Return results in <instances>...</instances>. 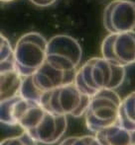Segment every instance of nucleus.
Returning <instances> with one entry per match:
<instances>
[{"instance_id":"nucleus-10","label":"nucleus","mask_w":135,"mask_h":145,"mask_svg":"<svg viewBox=\"0 0 135 145\" xmlns=\"http://www.w3.org/2000/svg\"><path fill=\"white\" fill-rule=\"evenodd\" d=\"M23 78L15 62L1 64V101L20 95Z\"/></svg>"},{"instance_id":"nucleus-2","label":"nucleus","mask_w":135,"mask_h":145,"mask_svg":"<svg viewBox=\"0 0 135 145\" xmlns=\"http://www.w3.org/2000/svg\"><path fill=\"white\" fill-rule=\"evenodd\" d=\"M125 67L104 57H93L77 71L75 83L83 94L93 97L103 90H115L125 79Z\"/></svg>"},{"instance_id":"nucleus-14","label":"nucleus","mask_w":135,"mask_h":145,"mask_svg":"<svg viewBox=\"0 0 135 145\" xmlns=\"http://www.w3.org/2000/svg\"><path fill=\"white\" fill-rule=\"evenodd\" d=\"M59 145H101L95 135L69 136Z\"/></svg>"},{"instance_id":"nucleus-18","label":"nucleus","mask_w":135,"mask_h":145,"mask_svg":"<svg viewBox=\"0 0 135 145\" xmlns=\"http://www.w3.org/2000/svg\"><path fill=\"white\" fill-rule=\"evenodd\" d=\"M133 137H134V140H133V145H135V131L133 132Z\"/></svg>"},{"instance_id":"nucleus-8","label":"nucleus","mask_w":135,"mask_h":145,"mask_svg":"<svg viewBox=\"0 0 135 145\" xmlns=\"http://www.w3.org/2000/svg\"><path fill=\"white\" fill-rule=\"evenodd\" d=\"M102 57L121 66L135 63V31L110 33L101 44Z\"/></svg>"},{"instance_id":"nucleus-16","label":"nucleus","mask_w":135,"mask_h":145,"mask_svg":"<svg viewBox=\"0 0 135 145\" xmlns=\"http://www.w3.org/2000/svg\"><path fill=\"white\" fill-rule=\"evenodd\" d=\"M34 5L39 6V7H48L54 4L57 0H30Z\"/></svg>"},{"instance_id":"nucleus-15","label":"nucleus","mask_w":135,"mask_h":145,"mask_svg":"<svg viewBox=\"0 0 135 145\" xmlns=\"http://www.w3.org/2000/svg\"><path fill=\"white\" fill-rule=\"evenodd\" d=\"M38 142L26 131L13 137H9L1 141L0 145H37Z\"/></svg>"},{"instance_id":"nucleus-3","label":"nucleus","mask_w":135,"mask_h":145,"mask_svg":"<svg viewBox=\"0 0 135 145\" xmlns=\"http://www.w3.org/2000/svg\"><path fill=\"white\" fill-rule=\"evenodd\" d=\"M77 71L62 70L45 61L34 74L23 78L20 95L40 103L41 98L46 92L75 82Z\"/></svg>"},{"instance_id":"nucleus-4","label":"nucleus","mask_w":135,"mask_h":145,"mask_svg":"<svg viewBox=\"0 0 135 145\" xmlns=\"http://www.w3.org/2000/svg\"><path fill=\"white\" fill-rule=\"evenodd\" d=\"M122 100L114 90H103L91 97L85 114L87 127L95 134L119 121Z\"/></svg>"},{"instance_id":"nucleus-12","label":"nucleus","mask_w":135,"mask_h":145,"mask_svg":"<svg viewBox=\"0 0 135 145\" xmlns=\"http://www.w3.org/2000/svg\"><path fill=\"white\" fill-rule=\"evenodd\" d=\"M27 99L21 95L1 101V122L7 125H17Z\"/></svg>"},{"instance_id":"nucleus-13","label":"nucleus","mask_w":135,"mask_h":145,"mask_svg":"<svg viewBox=\"0 0 135 145\" xmlns=\"http://www.w3.org/2000/svg\"><path fill=\"white\" fill-rule=\"evenodd\" d=\"M119 123L130 131H135V91L122 100L119 110Z\"/></svg>"},{"instance_id":"nucleus-11","label":"nucleus","mask_w":135,"mask_h":145,"mask_svg":"<svg viewBox=\"0 0 135 145\" xmlns=\"http://www.w3.org/2000/svg\"><path fill=\"white\" fill-rule=\"evenodd\" d=\"M101 145H133V132L119 123L110 125L95 134Z\"/></svg>"},{"instance_id":"nucleus-5","label":"nucleus","mask_w":135,"mask_h":145,"mask_svg":"<svg viewBox=\"0 0 135 145\" xmlns=\"http://www.w3.org/2000/svg\"><path fill=\"white\" fill-rule=\"evenodd\" d=\"M89 101L91 97L83 94L73 82L46 92L41 98L40 104L59 115L79 118L85 116Z\"/></svg>"},{"instance_id":"nucleus-1","label":"nucleus","mask_w":135,"mask_h":145,"mask_svg":"<svg viewBox=\"0 0 135 145\" xmlns=\"http://www.w3.org/2000/svg\"><path fill=\"white\" fill-rule=\"evenodd\" d=\"M17 125L29 133L37 142L55 144L67 130V116L47 110L39 102L27 99L25 107L18 118Z\"/></svg>"},{"instance_id":"nucleus-9","label":"nucleus","mask_w":135,"mask_h":145,"mask_svg":"<svg viewBox=\"0 0 135 145\" xmlns=\"http://www.w3.org/2000/svg\"><path fill=\"white\" fill-rule=\"evenodd\" d=\"M103 25L108 33H122L135 30V2L113 0L105 7Z\"/></svg>"},{"instance_id":"nucleus-7","label":"nucleus","mask_w":135,"mask_h":145,"mask_svg":"<svg viewBox=\"0 0 135 145\" xmlns=\"http://www.w3.org/2000/svg\"><path fill=\"white\" fill-rule=\"evenodd\" d=\"M81 56L83 50L79 44L69 36L58 35L48 42L46 61L56 68L66 71L77 70Z\"/></svg>"},{"instance_id":"nucleus-6","label":"nucleus","mask_w":135,"mask_h":145,"mask_svg":"<svg viewBox=\"0 0 135 145\" xmlns=\"http://www.w3.org/2000/svg\"><path fill=\"white\" fill-rule=\"evenodd\" d=\"M48 40L41 34L30 32L23 35L14 48L16 68L23 77L34 74L46 61Z\"/></svg>"},{"instance_id":"nucleus-17","label":"nucleus","mask_w":135,"mask_h":145,"mask_svg":"<svg viewBox=\"0 0 135 145\" xmlns=\"http://www.w3.org/2000/svg\"><path fill=\"white\" fill-rule=\"evenodd\" d=\"M1 1L5 2V3H6V2H11V1H14V0H1Z\"/></svg>"}]
</instances>
